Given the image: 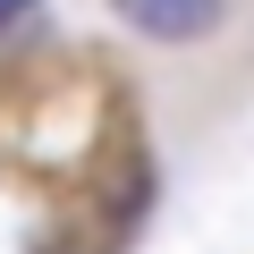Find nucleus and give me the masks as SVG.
Listing matches in <instances>:
<instances>
[{"instance_id": "2", "label": "nucleus", "mask_w": 254, "mask_h": 254, "mask_svg": "<svg viewBox=\"0 0 254 254\" xmlns=\"http://www.w3.org/2000/svg\"><path fill=\"white\" fill-rule=\"evenodd\" d=\"M26 9H34V0H0V26H9V17H26Z\"/></svg>"}, {"instance_id": "1", "label": "nucleus", "mask_w": 254, "mask_h": 254, "mask_svg": "<svg viewBox=\"0 0 254 254\" xmlns=\"http://www.w3.org/2000/svg\"><path fill=\"white\" fill-rule=\"evenodd\" d=\"M110 9L153 43H195V34L220 26V0H110Z\"/></svg>"}]
</instances>
